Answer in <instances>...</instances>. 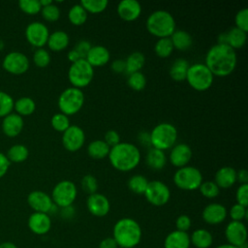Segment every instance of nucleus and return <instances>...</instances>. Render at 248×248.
<instances>
[{"mask_svg": "<svg viewBox=\"0 0 248 248\" xmlns=\"http://www.w3.org/2000/svg\"><path fill=\"white\" fill-rule=\"evenodd\" d=\"M237 63L236 52L225 44H215L206 52L204 64L213 76L227 77L231 75Z\"/></svg>", "mask_w": 248, "mask_h": 248, "instance_id": "nucleus-1", "label": "nucleus"}, {"mask_svg": "<svg viewBox=\"0 0 248 248\" xmlns=\"http://www.w3.org/2000/svg\"><path fill=\"white\" fill-rule=\"evenodd\" d=\"M110 165L119 171H130L140 162V148L131 142H119L110 147L108 155Z\"/></svg>", "mask_w": 248, "mask_h": 248, "instance_id": "nucleus-2", "label": "nucleus"}, {"mask_svg": "<svg viewBox=\"0 0 248 248\" xmlns=\"http://www.w3.org/2000/svg\"><path fill=\"white\" fill-rule=\"evenodd\" d=\"M142 231L140 224L133 218L119 219L113 226L112 237L120 248H134L141 240Z\"/></svg>", "mask_w": 248, "mask_h": 248, "instance_id": "nucleus-3", "label": "nucleus"}, {"mask_svg": "<svg viewBox=\"0 0 248 248\" xmlns=\"http://www.w3.org/2000/svg\"><path fill=\"white\" fill-rule=\"evenodd\" d=\"M146 29L157 38L170 37L176 30L175 19L170 12L156 10L147 16Z\"/></svg>", "mask_w": 248, "mask_h": 248, "instance_id": "nucleus-4", "label": "nucleus"}, {"mask_svg": "<svg viewBox=\"0 0 248 248\" xmlns=\"http://www.w3.org/2000/svg\"><path fill=\"white\" fill-rule=\"evenodd\" d=\"M149 137L151 147L165 151L176 143L178 132L173 124L161 122L151 130Z\"/></svg>", "mask_w": 248, "mask_h": 248, "instance_id": "nucleus-5", "label": "nucleus"}, {"mask_svg": "<svg viewBox=\"0 0 248 248\" xmlns=\"http://www.w3.org/2000/svg\"><path fill=\"white\" fill-rule=\"evenodd\" d=\"M84 93L81 89L70 86L60 93L57 105L60 112L71 116L81 109L84 104Z\"/></svg>", "mask_w": 248, "mask_h": 248, "instance_id": "nucleus-6", "label": "nucleus"}, {"mask_svg": "<svg viewBox=\"0 0 248 248\" xmlns=\"http://www.w3.org/2000/svg\"><path fill=\"white\" fill-rule=\"evenodd\" d=\"M188 84L197 91H205L211 87L214 76L204 63L197 62L189 66L186 75Z\"/></svg>", "mask_w": 248, "mask_h": 248, "instance_id": "nucleus-7", "label": "nucleus"}, {"mask_svg": "<svg viewBox=\"0 0 248 248\" xmlns=\"http://www.w3.org/2000/svg\"><path fill=\"white\" fill-rule=\"evenodd\" d=\"M202 182V171L193 166H185L177 169L173 174V183L181 190L194 191L199 189Z\"/></svg>", "mask_w": 248, "mask_h": 248, "instance_id": "nucleus-8", "label": "nucleus"}, {"mask_svg": "<svg viewBox=\"0 0 248 248\" xmlns=\"http://www.w3.org/2000/svg\"><path fill=\"white\" fill-rule=\"evenodd\" d=\"M93 78L94 68L85 59H79L71 64L68 71V78L72 86L79 89L86 87Z\"/></svg>", "mask_w": 248, "mask_h": 248, "instance_id": "nucleus-9", "label": "nucleus"}, {"mask_svg": "<svg viewBox=\"0 0 248 248\" xmlns=\"http://www.w3.org/2000/svg\"><path fill=\"white\" fill-rule=\"evenodd\" d=\"M78 196V188L76 184L68 179H64L55 184L51 192V200L53 203L60 207L73 205Z\"/></svg>", "mask_w": 248, "mask_h": 248, "instance_id": "nucleus-10", "label": "nucleus"}, {"mask_svg": "<svg viewBox=\"0 0 248 248\" xmlns=\"http://www.w3.org/2000/svg\"><path fill=\"white\" fill-rule=\"evenodd\" d=\"M143 196L150 204L163 206L170 199V190L163 181L152 180L148 182Z\"/></svg>", "mask_w": 248, "mask_h": 248, "instance_id": "nucleus-11", "label": "nucleus"}, {"mask_svg": "<svg viewBox=\"0 0 248 248\" xmlns=\"http://www.w3.org/2000/svg\"><path fill=\"white\" fill-rule=\"evenodd\" d=\"M49 36L47 26L41 21H33L29 23L25 29V37L30 45L37 48L46 45Z\"/></svg>", "mask_w": 248, "mask_h": 248, "instance_id": "nucleus-12", "label": "nucleus"}, {"mask_svg": "<svg viewBox=\"0 0 248 248\" xmlns=\"http://www.w3.org/2000/svg\"><path fill=\"white\" fill-rule=\"evenodd\" d=\"M85 142V133L78 125H70V127L62 133V144L66 150L76 152L79 150Z\"/></svg>", "mask_w": 248, "mask_h": 248, "instance_id": "nucleus-13", "label": "nucleus"}, {"mask_svg": "<svg viewBox=\"0 0 248 248\" xmlns=\"http://www.w3.org/2000/svg\"><path fill=\"white\" fill-rule=\"evenodd\" d=\"M28 57L19 51L9 52L3 60V68L10 74L21 75L29 68Z\"/></svg>", "mask_w": 248, "mask_h": 248, "instance_id": "nucleus-14", "label": "nucleus"}, {"mask_svg": "<svg viewBox=\"0 0 248 248\" xmlns=\"http://www.w3.org/2000/svg\"><path fill=\"white\" fill-rule=\"evenodd\" d=\"M225 236L229 244L239 247L247 242V229L245 224L240 221H231L226 226Z\"/></svg>", "mask_w": 248, "mask_h": 248, "instance_id": "nucleus-15", "label": "nucleus"}, {"mask_svg": "<svg viewBox=\"0 0 248 248\" xmlns=\"http://www.w3.org/2000/svg\"><path fill=\"white\" fill-rule=\"evenodd\" d=\"M86 207L88 211L95 217H104L110 210L109 200L101 193L88 195L86 200Z\"/></svg>", "mask_w": 248, "mask_h": 248, "instance_id": "nucleus-16", "label": "nucleus"}, {"mask_svg": "<svg viewBox=\"0 0 248 248\" xmlns=\"http://www.w3.org/2000/svg\"><path fill=\"white\" fill-rule=\"evenodd\" d=\"M27 202L34 212H42L48 214L53 206L51 197L44 191L35 190L29 193L27 197Z\"/></svg>", "mask_w": 248, "mask_h": 248, "instance_id": "nucleus-17", "label": "nucleus"}, {"mask_svg": "<svg viewBox=\"0 0 248 248\" xmlns=\"http://www.w3.org/2000/svg\"><path fill=\"white\" fill-rule=\"evenodd\" d=\"M228 216L226 206L219 202L208 203L202 212V220L209 225H219L225 221Z\"/></svg>", "mask_w": 248, "mask_h": 248, "instance_id": "nucleus-18", "label": "nucleus"}, {"mask_svg": "<svg viewBox=\"0 0 248 248\" xmlns=\"http://www.w3.org/2000/svg\"><path fill=\"white\" fill-rule=\"evenodd\" d=\"M192 148L188 144L183 142L175 143L170 148L169 160L172 166L179 169L188 165V163L192 159Z\"/></svg>", "mask_w": 248, "mask_h": 248, "instance_id": "nucleus-19", "label": "nucleus"}, {"mask_svg": "<svg viewBox=\"0 0 248 248\" xmlns=\"http://www.w3.org/2000/svg\"><path fill=\"white\" fill-rule=\"evenodd\" d=\"M29 230L38 235L46 234L51 228V219L48 214L42 212H33L27 221Z\"/></svg>", "mask_w": 248, "mask_h": 248, "instance_id": "nucleus-20", "label": "nucleus"}, {"mask_svg": "<svg viewBox=\"0 0 248 248\" xmlns=\"http://www.w3.org/2000/svg\"><path fill=\"white\" fill-rule=\"evenodd\" d=\"M141 5L137 0H122L118 3L116 11L125 21H134L141 14Z\"/></svg>", "mask_w": 248, "mask_h": 248, "instance_id": "nucleus-21", "label": "nucleus"}, {"mask_svg": "<svg viewBox=\"0 0 248 248\" xmlns=\"http://www.w3.org/2000/svg\"><path fill=\"white\" fill-rule=\"evenodd\" d=\"M110 59L109 50L101 45L92 46L86 54L85 60L94 68L106 65Z\"/></svg>", "mask_w": 248, "mask_h": 248, "instance_id": "nucleus-22", "label": "nucleus"}, {"mask_svg": "<svg viewBox=\"0 0 248 248\" xmlns=\"http://www.w3.org/2000/svg\"><path fill=\"white\" fill-rule=\"evenodd\" d=\"M24 121L23 118L17 113H10L3 117L2 121V131L3 133L11 138L19 135L23 129Z\"/></svg>", "mask_w": 248, "mask_h": 248, "instance_id": "nucleus-23", "label": "nucleus"}, {"mask_svg": "<svg viewBox=\"0 0 248 248\" xmlns=\"http://www.w3.org/2000/svg\"><path fill=\"white\" fill-rule=\"evenodd\" d=\"M214 182L220 189L231 188L236 182V170L229 166L220 168L214 175Z\"/></svg>", "mask_w": 248, "mask_h": 248, "instance_id": "nucleus-24", "label": "nucleus"}, {"mask_svg": "<svg viewBox=\"0 0 248 248\" xmlns=\"http://www.w3.org/2000/svg\"><path fill=\"white\" fill-rule=\"evenodd\" d=\"M190 235L185 232L172 231L164 240V248H190Z\"/></svg>", "mask_w": 248, "mask_h": 248, "instance_id": "nucleus-25", "label": "nucleus"}, {"mask_svg": "<svg viewBox=\"0 0 248 248\" xmlns=\"http://www.w3.org/2000/svg\"><path fill=\"white\" fill-rule=\"evenodd\" d=\"M225 33V44L233 48H241L245 46L247 41V33L237 27H232Z\"/></svg>", "mask_w": 248, "mask_h": 248, "instance_id": "nucleus-26", "label": "nucleus"}, {"mask_svg": "<svg viewBox=\"0 0 248 248\" xmlns=\"http://www.w3.org/2000/svg\"><path fill=\"white\" fill-rule=\"evenodd\" d=\"M70 44L69 34L63 30H56L52 33H49L46 45L53 51H61Z\"/></svg>", "mask_w": 248, "mask_h": 248, "instance_id": "nucleus-27", "label": "nucleus"}, {"mask_svg": "<svg viewBox=\"0 0 248 248\" xmlns=\"http://www.w3.org/2000/svg\"><path fill=\"white\" fill-rule=\"evenodd\" d=\"M145 162L146 165L154 170H160L164 169L167 164V156L165 151L150 147L146 153Z\"/></svg>", "mask_w": 248, "mask_h": 248, "instance_id": "nucleus-28", "label": "nucleus"}, {"mask_svg": "<svg viewBox=\"0 0 248 248\" xmlns=\"http://www.w3.org/2000/svg\"><path fill=\"white\" fill-rule=\"evenodd\" d=\"M190 242L196 248H209L213 243V236L205 229H197L190 235Z\"/></svg>", "mask_w": 248, "mask_h": 248, "instance_id": "nucleus-29", "label": "nucleus"}, {"mask_svg": "<svg viewBox=\"0 0 248 248\" xmlns=\"http://www.w3.org/2000/svg\"><path fill=\"white\" fill-rule=\"evenodd\" d=\"M172 43L173 48L178 50H186L191 47L193 44V38L191 34L185 30H175L170 37Z\"/></svg>", "mask_w": 248, "mask_h": 248, "instance_id": "nucleus-30", "label": "nucleus"}, {"mask_svg": "<svg viewBox=\"0 0 248 248\" xmlns=\"http://www.w3.org/2000/svg\"><path fill=\"white\" fill-rule=\"evenodd\" d=\"M110 147L104 140H94L87 145V153L93 159H104L108 157Z\"/></svg>", "mask_w": 248, "mask_h": 248, "instance_id": "nucleus-31", "label": "nucleus"}, {"mask_svg": "<svg viewBox=\"0 0 248 248\" xmlns=\"http://www.w3.org/2000/svg\"><path fill=\"white\" fill-rule=\"evenodd\" d=\"M189 66H190V64L186 59H184V58L175 59L170 68V78L175 81L185 80Z\"/></svg>", "mask_w": 248, "mask_h": 248, "instance_id": "nucleus-32", "label": "nucleus"}, {"mask_svg": "<svg viewBox=\"0 0 248 248\" xmlns=\"http://www.w3.org/2000/svg\"><path fill=\"white\" fill-rule=\"evenodd\" d=\"M145 56L140 51H134L130 53L125 59V72L132 74L135 72H140L144 66Z\"/></svg>", "mask_w": 248, "mask_h": 248, "instance_id": "nucleus-33", "label": "nucleus"}, {"mask_svg": "<svg viewBox=\"0 0 248 248\" xmlns=\"http://www.w3.org/2000/svg\"><path fill=\"white\" fill-rule=\"evenodd\" d=\"M14 108L18 115L27 116L32 114L36 109V104L30 97H21L17 99L14 104Z\"/></svg>", "mask_w": 248, "mask_h": 248, "instance_id": "nucleus-34", "label": "nucleus"}, {"mask_svg": "<svg viewBox=\"0 0 248 248\" xmlns=\"http://www.w3.org/2000/svg\"><path fill=\"white\" fill-rule=\"evenodd\" d=\"M88 17V13L83 9V7L78 3L73 5L68 12V18L70 22L74 25L79 26L86 22Z\"/></svg>", "mask_w": 248, "mask_h": 248, "instance_id": "nucleus-35", "label": "nucleus"}, {"mask_svg": "<svg viewBox=\"0 0 248 248\" xmlns=\"http://www.w3.org/2000/svg\"><path fill=\"white\" fill-rule=\"evenodd\" d=\"M29 155L28 148L23 144H14L11 146L7 152V158L13 163L24 162Z\"/></svg>", "mask_w": 248, "mask_h": 248, "instance_id": "nucleus-36", "label": "nucleus"}, {"mask_svg": "<svg viewBox=\"0 0 248 248\" xmlns=\"http://www.w3.org/2000/svg\"><path fill=\"white\" fill-rule=\"evenodd\" d=\"M147 178L142 174H135L128 180V188L131 192L137 195H143L148 184Z\"/></svg>", "mask_w": 248, "mask_h": 248, "instance_id": "nucleus-37", "label": "nucleus"}, {"mask_svg": "<svg viewBox=\"0 0 248 248\" xmlns=\"http://www.w3.org/2000/svg\"><path fill=\"white\" fill-rule=\"evenodd\" d=\"M173 46L170 37L159 38L154 45L155 53L161 58L169 57L173 51Z\"/></svg>", "mask_w": 248, "mask_h": 248, "instance_id": "nucleus-38", "label": "nucleus"}, {"mask_svg": "<svg viewBox=\"0 0 248 248\" xmlns=\"http://www.w3.org/2000/svg\"><path fill=\"white\" fill-rule=\"evenodd\" d=\"M79 4L83 7V9L87 13L91 14H99L104 12L108 5V0H82L79 2Z\"/></svg>", "mask_w": 248, "mask_h": 248, "instance_id": "nucleus-39", "label": "nucleus"}, {"mask_svg": "<svg viewBox=\"0 0 248 248\" xmlns=\"http://www.w3.org/2000/svg\"><path fill=\"white\" fill-rule=\"evenodd\" d=\"M50 124L55 131L63 133L70 127L71 122L68 115L62 112H57L52 115L50 119Z\"/></svg>", "mask_w": 248, "mask_h": 248, "instance_id": "nucleus-40", "label": "nucleus"}, {"mask_svg": "<svg viewBox=\"0 0 248 248\" xmlns=\"http://www.w3.org/2000/svg\"><path fill=\"white\" fill-rule=\"evenodd\" d=\"M127 83L130 88H132L135 91H140L144 89L146 85V78L145 76L140 71L135 72L132 74H129Z\"/></svg>", "mask_w": 248, "mask_h": 248, "instance_id": "nucleus-41", "label": "nucleus"}, {"mask_svg": "<svg viewBox=\"0 0 248 248\" xmlns=\"http://www.w3.org/2000/svg\"><path fill=\"white\" fill-rule=\"evenodd\" d=\"M201 194L206 199H214L220 193V188L216 185L214 181H202L201 186L199 187Z\"/></svg>", "mask_w": 248, "mask_h": 248, "instance_id": "nucleus-42", "label": "nucleus"}, {"mask_svg": "<svg viewBox=\"0 0 248 248\" xmlns=\"http://www.w3.org/2000/svg\"><path fill=\"white\" fill-rule=\"evenodd\" d=\"M15 101L11 95L4 91H0V117H5L12 113Z\"/></svg>", "mask_w": 248, "mask_h": 248, "instance_id": "nucleus-43", "label": "nucleus"}, {"mask_svg": "<svg viewBox=\"0 0 248 248\" xmlns=\"http://www.w3.org/2000/svg\"><path fill=\"white\" fill-rule=\"evenodd\" d=\"M33 62L36 66L40 68H45L50 63V54L49 52L43 48H37L33 54Z\"/></svg>", "mask_w": 248, "mask_h": 248, "instance_id": "nucleus-44", "label": "nucleus"}, {"mask_svg": "<svg viewBox=\"0 0 248 248\" xmlns=\"http://www.w3.org/2000/svg\"><path fill=\"white\" fill-rule=\"evenodd\" d=\"M18 6L22 12L28 15H36L40 13L42 9L39 0H20Z\"/></svg>", "mask_w": 248, "mask_h": 248, "instance_id": "nucleus-45", "label": "nucleus"}, {"mask_svg": "<svg viewBox=\"0 0 248 248\" xmlns=\"http://www.w3.org/2000/svg\"><path fill=\"white\" fill-rule=\"evenodd\" d=\"M41 13L46 21H56L60 17V9L54 3H51L46 7H42Z\"/></svg>", "mask_w": 248, "mask_h": 248, "instance_id": "nucleus-46", "label": "nucleus"}, {"mask_svg": "<svg viewBox=\"0 0 248 248\" xmlns=\"http://www.w3.org/2000/svg\"><path fill=\"white\" fill-rule=\"evenodd\" d=\"M80 185L82 190L88 195L97 193L98 189V181L97 178L92 174H86L81 178Z\"/></svg>", "mask_w": 248, "mask_h": 248, "instance_id": "nucleus-47", "label": "nucleus"}, {"mask_svg": "<svg viewBox=\"0 0 248 248\" xmlns=\"http://www.w3.org/2000/svg\"><path fill=\"white\" fill-rule=\"evenodd\" d=\"M229 216L231 217L232 221H240L242 222L244 219L247 218V207L238 204V203H234L233 205L231 206L229 212H228Z\"/></svg>", "mask_w": 248, "mask_h": 248, "instance_id": "nucleus-48", "label": "nucleus"}, {"mask_svg": "<svg viewBox=\"0 0 248 248\" xmlns=\"http://www.w3.org/2000/svg\"><path fill=\"white\" fill-rule=\"evenodd\" d=\"M235 27L241 29L244 32H248V9L242 8L240 9L235 16H234Z\"/></svg>", "mask_w": 248, "mask_h": 248, "instance_id": "nucleus-49", "label": "nucleus"}, {"mask_svg": "<svg viewBox=\"0 0 248 248\" xmlns=\"http://www.w3.org/2000/svg\"><path fill=\"white\" fill-rule=\"evenodd\" d=\"M236 203L241 204L245 207L248 205V183L240 184L235 192Z\"/></svg>", "mask_w": 248, "mask_h": 248, "instance_id": "nucleus-50", "label": "nucleus"}, {"mask_svg": "<svg viewBox=\"0 0 248 248\" xmlns=\"http://www.w3.org/2000/svg\"><path fill=\"white\" fill-rule=\"evenodd\" d=\"M191 226H192V220L186 214L179 215L175 220V228L177 231L187 232V231L190 230Z\"/></svg>", "mask_w": 248, "mask_h": 248, "instance_id": "nucleus-51", "label": "nucleus"}, {"mask_svg": "<svg viewBox=\"0 0 248 248\" xmlns=\"http://www.w3.org/2000/svg\"><path fill=\"white\" fill-rule=\"evenodd\" d=\"M91 46H92V45L90 44L89 41H87V40H80V41H78L77 43V45L75 46L74 48L78 51V53L79 54L80 58L85 59L86 54L88 53V51L91 48Z\"/></svg>", "mask_w": 248, "mask_h": 248, "instance_id": "nucleus-52", "label": "nucleus"}, {"mask_svg": "<svg viewBox=\"0 0 248 248\" xmlns=\"http://www.w3.org/2000/svg\"><path fill=\"white\" fill-rule=\"evenodd\" d=\"M104 140L108 144L109 147H112L120 142V136L115 130H108L105 134Z\"/></svg>", "mask_w": 248, "mask_h": 248, "instance_id": "nucleus-53", "label": "nucleus"}, {"mask_svg": "<svg viewBox=\"0 0 248 248\" xmlns=\"http://www.w3.org/2000/svg\"><path fill=\"white\" fill-rule=\"evenodd\" d=\"M10 165H11V162L8 160L7 156L0 152V178L7 173L10 168Z\"/></svg>", "mask_w": 248, "mask_h": 248, "instance_id": "nucleus-54", "label": "nucleus"}, {"mask_svg": "<svg viewBox=\"0 0 248 248\" xmlns=\"http://www.w3.org/2000/svg\"><path fill=\"white\" fill-rule=\"evenodd\" d=\"M111 70L114 73L121 74L125 72V60L123 59H115L111 63Z\"/></svg>", "mask_w": 248, "mask_h": 248, "instance_id": "nucleus-55", "label": "nucleus"}, {"mask_svg": "<svg viewBox=\"0 0 248 248\" xmlns=\"http://www.w3.org/2000/svg\"><path fill=\"white\" fill-rule=\"evenodd\" d=\"M98 248H118V245L116 241L113 239V237L109 236L102 239L99 243Z\"/></svg>", "mask_w": 248, "mask_h": 248, "instance_id": "nucleus-56", "label": "nucleus"}, {"mask_svg": "<svg viewBox=\"0 0 248 248\" xmlns=\"http://www.w3.org/2000/svg\"><path fill=\"white\" fill-rule=\"evenodd\" d=\"M236 181L240 182V184L248 183V172L245 169H241L236 171Z\"/></svg>", "mask_w": 248, "mask_h": 248, "instance_id": "nucleus-57", "label": "nucleus"}, {"mask_svg": "<svg viewBox=\"0 0 248 248\" xmlns=\"http://www.w3.org/2000/svg\"><path fill=\"white\" fill-rule=\"evenodd\" d=\"M75 215V208L73 205L61 208V216L65 219H71Z\"/></svg>", "mask_w": 248, "mask_h": 248, "instance_id": "nucleus-58", "label": "nucleus"}, {"mask_svg": "<svg viewBox=\"0 0 248 248\" xmlns=\"http://www.w3.org/2000/svg\"><path fill=\"white\" fill-rule=\"evenodd\" d=\"M67 58H68V60H69L70 62H72V63H74V62H76V61H78V60H79V59H82V58H80L79 54L78 53V51H77L75 48L71 49V50L68 52Z\"/></svg>", "mask_w": 248, "mask_h": 248, "instance_id": "nucleus-59", "label": "nucleus"}, {"mask_svg": "<svg viewBox=\"0 0 248 248\" xmlns=\"http://www.w3.org/2000/svg\"><path fill=\"white\" fill-rule=\"evenodd\" d=\"M139 140L142 143V144H148L150 145V137H149V133L146 132H141L139 135Z\"/></svg>", "mask_w": 248, "mask_h": 248, "instance_id": "nucleus-60", "label": "nucleus"}, {"mask_svg": "<svg viewBox=\"0 0 248 248\" xmlns=\"http://www.w3.org/2000/svg\"><path fill=\"white\" fill-rule=\"evenodd\" d=\"M0 248H17V247L14 242L5 241V242L0 243Z\"/></svg>", "mask_w": 248, "mask_h": 248, "instance_id": "nucleus-61", "label": "nucleus"}, {"mask_svg": "<svg viewBox=\"0 0 248 248\" xmlns=\"http://www.w3.org/2000/svg\"><path fill=\"white\" fill-rule=\"evenodd\" d=\"M40 1V4L42 7H46L47 5H50L51 3H53L51 0H39Z\"/></svg>", "mask_w": 248, "mask_h": 248, "instance_id": "nucleus-62", "label": "nucleus"}, {"mask_svg": "<svg viewBox=\"0 0 248 248\" xmlns=\"http://www.w3.org/2000/svg\"><path fill=\"white\" fill-rule=\"evenodd\" d=\"M215 248H238V247L227 243V244H220V245H218V246L215 247Z\"/></svg>", "mask_w": 248, "mask_h": 248, "instance_id": "nucleus-63", "label": "nucleus"}, {"mask_svg": "<svg viewBox=\"0 0 248 248\" xmlns=\"http://www.w3.org/2000/svg\"><path fill=\"white\" fill-rule=\"evenodd\" d=\"M3 46H4V44H3V42L0 40V49H2Z\"/></svg>", "mask_w": 248, "mask_h": 248, "instance_id": "nucleus-64", "label": "nucleus"}]
</instances>
